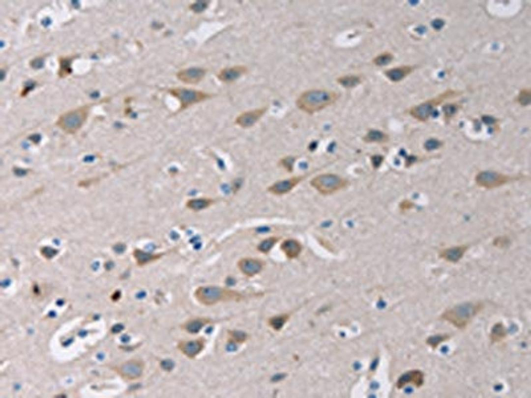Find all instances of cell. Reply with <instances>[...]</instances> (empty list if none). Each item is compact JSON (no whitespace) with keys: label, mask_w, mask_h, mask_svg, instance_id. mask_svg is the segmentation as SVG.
I'll use <instances>...</instances> for the list:
<instances>
[{"label":"cell","mask_w":531,"mask_h":398,"mask_svg":"<svg viewBox=\"0 0 531 398\" xmlns=\"http://www.w3.org/2000/svg\"><path fill=\"white\" fill-rule=\"evenodd\" d=\"M450 339V336L449 334H437L428 338L426 340V343L433 350H435L440 345L445 342H447Z\"/></svg>","instance_id":"cell-24"},{"label":"cell","mask_w":531,"mask_h":398,"mask_svg":"<svg viewBox=\"0 0 531 398\" xmlns=\"http://www.w3.org/2000/svg\"><path fill=\"white\" fill-rule=\"evenodd\" d=\"M203 326V323L202 322L194 321L188 324L186 326V329L188 332L195 334L200 331Z\"/></svg>","instance_id":"cell-30"},{"label":"cell","mask_w":531,"mask_h":398,"mask_svg":"<svg viewBox=\"0 0 531 398\" xmlns=\"http://www.w3.org/2000/svg\"><path fill=\"white\" fill-rule=\"evenodd\" d=\"M248 72L245 66L237 65L222 69L218 73L217 77L222 82L230 83L242 77Z\"/></svg>","instance_id":"cell-13"},{"label":"cell","mask_w":531,"mask_h":398,"mask_svg":"<svg viewBox=\"0 0 531 398\" xmlns=\"http://www.w3.org/2000/svg\"><path fill=\"white\" fill-rule=\"evenodd\" d=\"M170 92L180 100L182 108H186L210 97L209 95L204 93L184 89H176Z\"/></svg>","instance_id":"cell-9"},{"label":"cell","mask_w":531,"mask_h":398,"mask_svg":"<svg viewBox=\"0 0 531 398\" xmlns=\"http://www.w3.org/2000/svg\"><path fill=\"white\" fill-rule=\"evenodd\" d=\"M518 101L520 105L523 106H526L529 105L530 101V91L529 89H524L522 90L519 96Z\"/></svg>","instance_id":"cell-29"},{"label":"cell","mask_w":531,"mask_h":398,"mask_svg":"<svg viewBox=\"0 0 531 398\" xmlns=\"http://www.w3.org/2000/svg\"><path fill=\"white\" fill-rule=\"evenodd\" d=\"M372 163L373 167L378 168L384 161V158L381 155H374L371 158Z\"/></svg>","instance_id":"cell-33"},{"label":"cell","mask_w":531,"mask_h":398,"mask_svg":"<svg viewBox=\"0 0 531 398\" xmlns=\"http://www.w3.org/2000/svg\"><path fill=\"white\" fill-rule=\"evenodd\" d=\"M87 112V109L84 108L67 113L60 118L58 124L67 132H75L84 124Z\"/></svg>","instance_id":"cell-7"},{"label":"cell","mask_w":531,"mask_h":398,"mask_svg":"<svg viewBox=\"0 0 531 398\" xmlns=\"http://www.w3.org/2000/svg\"><path fill=\"white\" fill-rule=\"evenodd\" d=\"M297 158L294 156H287L282 158L279 163V165L285 171L291 173L293 171L294 165Z\"/></svg>","instance_id":"cell-28"},{"label":"cell","mask_w":531,"mask_h":398,"mask_svg":"<svg viewBox=\"0 0 531 398\" xmlns=\"http://www.w3.org/2000/svg\"><path fill=\"white\" fill-rule=\"evenodd\" d=\"M207 3L204 2H199L195 4H193L191 6V9L193 11L199 13L202 12L207 7Z\"/></svg>","instance_id":"cell-31"},{"label":"cell","mask_w":531,"mask_h":398,"mask_svg":"<svg viewBox=\"0 0 531 398\" xmlns=\"http://www.w3.org/2000/svg\"><path fill=\"white\" fill-rule=\"evenodd\" d=\"M484 308V304L481 302L463 303L445 310L440 319L459 330H464Z\"/></svg>","instance_id":"cell-2"},{"label":"cell","mask_w":531,"mask_h":398,"mask_svg":"<svg viewBox=\"0 0 531 398\" xmlns=\"http://www.w3.org/2000/svg\"><path fill=\"white\" fill-rule=\"evenodd\" d=\"M280 240L277 236H271L263 240L258 247V250L263 254H268L275 246Z\"/></svg>","instance_id":"cell-26"},{"label":"cell","mask_w":531,"mask_h":398,"mask_svg":"<svg viewBox=\"0 0 531 398\" xmlns=\"http://www.w3.org/2000/svg\"><path fill=\"white\" fill-rule=\"evenodd\" d=\"M468 249L465 246L449 248L442 251L440 257L448 262L456 263L463 257Z\"/></svg>","instance_id":"cell-18"},{"label":"cell","mask_w":531,"mask_h":398,"mask_svg":"<svg viewBox=\"0 0 531 398\" xmlns=\"http://www.w3.org/2000/svg\"><path fill=\"white\" fill-rule=\"evenodd\" d=\"M162 368L167 371L172 370L174 368V362L170 360H166L162 363Z\"/></svg>","instance_id":"cell-32"},{"label":"cell","mask_w":531,"mask_h":398,"mask_svg":"<svg viewBox=\"0 0 531 398\" xmlns=\"http://www.w3.org/2000/svg\"><path fill=\"white\" fill-rule=\"evenodd\" d=\"M521 178L520 176H510L496 172L483 171L479 173L476 177L475 181L479 186L487 189H493Z\"/></svg>","instance_id":"cell-6"},{"label":"cell","mask_w":531,"mask_h":398,"mask_svg":"<svg viewBox=\"0 0 531 398\" xmlns=\"http://www.w3.org/2000/svg\"><path fill=\"white\" fill-rule=\"evenodd\" d=\"M337 82L344 88L352 89L361 84L362 79L358 75H347L338 77Z\"/></svg>","instance_id":"cell-23"},{"label":"cell","mask_w":531,"mask_h":398,"mask_svg":"<svg viewBox=\"0 0 531 398\" xmlns=\"http://www.w3.org/2000/svg\"><path fill=\"white\" fill-rule=\"evenodd\" d=\"M214 203V201L211 198L194 199L188 201L186 206L193 211L198 212L208 208Z\"/></svg>","instance_id":"cell-21"},{"label":"cell","mask_w":531,"mask_h":398,"mask_svg":"<svg viewBox=\"0 0 531 398\" xmlns=\"http://www.w3.org/2000/svg\"><path fill=\"white\" fill-rule=\"evenodd\" d=\"M394 59L395 56L391 52L385 51L374 58L372 62L375 66L382 67L390 64Z\"/></svg>","instance_id":"cell-27"},{"label":"cell","mask_w":531,"mask_h":398,"mask_svg":"<svg viewBox=\"0 0 531 398\" xmlns=\"http://www.w3.org/2000/svg\"><path fill=\"white\" fill-rule=\"evenodd\" d=\"M123 330V326L122 325H116L112 329V331L114 333H118L121 332Z\"/></svg>","instance_id":"cell-34"},{"label":"cell","mask_w":531,"mask_h":398,"mask_svg":"<svg viewBox=\"0 0 531 398\" xmlns=\"http://www.w3.org/2000/svg\"><path fill=\"white\" fill-rule=\"evenodd\" d=\"M182 351L189 357H194L198 354L202 349L201 343L197 341L188 342L183 345Z\"/></svg>","instance_id":"cell-25"},{"label":"cell","mask_w":531,"mask_h":398,"mask_svg":"<svg viewBox=\"0 0 531 398\" xmlns=\"http://www.w3.org/2000/svg\"><path fill=\"white\" fill-rule=\"evenodd\" d=\"M238 268L241 272L248 277H253L263 270L265 263L261 259L253 258H244L239 261Z\"/></svg>","instance_id":"cell-11"},{"label":"cell","mask_w":531,"mask_h":398,"mask_svg":"<svg viewBox=\"0 0 531 398\" xmlns=\"http://www.w3.org/2000/svg\"><path fill=\"white\" fill-rule=\"evenodd\" d=\"M195 296L201 303L212 304L221 300H237L242 296L237 291L217 286H205L199 288Z\"/></svg>","instance_id":"cell-4"},{"label":"cell","mask_w":531,"mask_h":398,"mask_svg":"<svg viewBox=\"0 0 531 398\" xmlns=\"http://www.w3.org/2000/svg\"><path fill=\"white\" fill-rule=\"evenodd\" d=\"M363 141L369 144H385L390 141V136L381 130H370L364 136Z\"/></svg>","instance_id":"cell-19"},{"label":"cell","mask_w":531,"mask_h":398,"mask_svg":"<svg viewBox=\"0 0 531 398\" xmlns=\"http://www.w3.org/2000/svg\"><path fill=\"white\" fill-rule=\"evenodd\" d=\"M456 95L457 93L453 91L445 92L435 98L427 100L418 106L412 107L409 110V114L420 122H425L432 115L435 107L440 105V103L444 100L453 97Z\"/></svg>","instance_id":"cell-5"},{"label":"cell","mask_w":531,"mask_h":398,"mask_svg":"<svg viewBox=\"0 0 531 398\" xmlns=\"http://www.w3.org/2000/svg\"><path fill=\"white\" fill-rule=\"evenodd\" d=\"M132 255L136 265L139 267L145 266L159 260L162 256V254H151L144 252L140 249H135Z\"/></svg>","instance_id":"cell-17"},{"label":"cell","mask_w":531,"mask_h":398,"mask_svg":"<svg viewBox=\"0 0 531 398\" xmlns=\"http://www.w3.org/2000/svg\"><path fill=\"white\" fill-rule=\"evenodd\" d=\"M349 181L340 176L332 174L319 175L311 180L312 187L323 195H330L346 188Z\"/></svg>","instance_id":"cell-3"},{"label":"cell","mask_w":531,"mask_h":398,"mask_svg":"<svg viewBox=\"0 0 531 398\" xmlns=\"http://www.w3.org/2000/svg\"><path fill=\"white\" fill-rule=\"evenodd\" d=\"M340 95L334 91L317 89L302 93L296 101L297 107L308 114H314L335 104Z\"/></svg>","instance_id":"cell-1"},{"label":"cell","mask_w":531,"mask_h":398,"mask_svg":"<svg viewBox=\"0 0 531 398\" xmlns=\"http://www.w3.org/2000/svg\"><path fill=\"white\" fill-rule=\"evenodd\" d=\"M424 373L419 370L409 371L404 374L398 380L397 387L401 389L408 384L420 388L424 384Z\"/></svg>","instance_id":"cell-12"},{"label":"cell","mask_w":531,"mask_h":398,"mask_svg":"<svg viewBox=\"0 0 531 398\" xmlns=\"http://www.w3.org/2000/svg\"><path fill=\"white\" fill-rule=\"evenodd\" d=\"M123 375L130 379L139 377L143 372L142 365L138 362L130 361L124 364L121 369Z\"/></svg>","instance_id":"cell-20"},{"label":"cell","mask_w":531,"mask_h":398,"mask_svg":"<svg viewBox=\"0 0 531 398\" xmlns=\"http://www.w3.org/2000/svg\"><path fill=\"white\" fill-rule=\"evenodd\" d=\"M205 75V71L203 69L193 67L181 70L178 73L177 77L185 83L195 84L199 83Z\"/></svg>","instance_id":"cell-14"},{"label":"cell","mask_w":531,"mask_h":398,"mask_svg":"<svg viewBox=\"0 0 531 398\" xmlns=\"http://www.w3.org/2000/svg\"><path fill=\"white\" fill-rule=\"evenodd\" d=\"M508 332L506 328L502 323L495 324L492 328L490 334V339L492 343H499L503 341L507 336Z\"/></svg>","instance_id":"cell-22"},{"label":"cell","mask_w":531,"mask_h":398,"mask_svg":"<svg viewBox=\"0 0 531 398\" xmlns=\"http://www.w3.org/2000/svg\"><path fill=\"white\" fill-rule=\"evenodd\" d=\"M414 67L410 65H402L389 69L385 72V75L390 81L398 83L402 81L412 73Z\"/></svg>","instance_id":"cell-15"},{"label":"cell","mask_w":531,"mask_h":398,"mask_svg":"<svg viewBox=\"0 0 531 398\" xmlns=\"http://www.w3.org/2000/svg\"><path fill=\"white\" fill-rule=\"evenodd\" d=\"M305 178V176H297L278 181L269 186L267 191L274 196L285 195L292 191Z\"/></svg>","instance_id":"cell-8"},{"label":"cell","mask_w":531,"mask_h":398,"mask_svg":"<svg viewBox=\"0 0 531 398\" xmlns=\"http://www.w3.org/2000/svg\"><path fill=\"white\" fill-rule=\"evenodd\" d=\"M268 108L264 107L242 113L238 115L235 123L243 129H248L253 127L264 116Z\"/></svg>","instance_id":"cell-10"},{"label":"cell","mask_w":531,"mask_h":398,"mask_svg":"<svg viewBox=\"0 0 531 398\" xmlns=\"http://www.w3.org/2000/svg\"><path fill=\"white\" fill-rule=\"evenodd\" d=\"M280 249L288 259H294L297 258L301 254L302 246L298 240L289 238L282 242Z\"/></svg>","instance_id":"cell-16"}]
</instances>
